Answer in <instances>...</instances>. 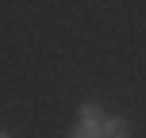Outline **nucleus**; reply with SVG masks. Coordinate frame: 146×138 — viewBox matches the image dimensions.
<instances>
[{
	"label": "nucleus",
	"mask_w": 146,
	"mask_h": 138,
	"mask_svg": "<svg viewBox=\"0 0 146 138\" xmlns=\"http://www.w3.org/2000/svg\"><path fill=\"white\" fill-rule=\"evenodd\" d=\"M100 138H131V123L119 115H104L100 119Z\"/></svg>",
	"instance_id": "obj_1"
},
{
	"label": "nucleus",
	"mask_w": 146,
	"mask_h": 138,
	"mask_svg": "<svg viewBox=\"0 0 146 138\" xmlns=\"http://www.w3.org/2000/svg\"><path fill=\"white\" fill-rule=\"evenodd\" d=\"M100 119H104V108H100V104H81L77 123H100Z\"/></svg>",
	"instance_id": "obj_2"
},
{
	"label": "nucleus",
	"mask_w": 146,
	"mask_h": 138,
	"mask_svg": "<svg viewBox=\"0 0 146 138\" xmlns=\"http://www.w3.org/2000/svg\"><path fill=\"white\" fill-rule=\"evenodd\" d=\"M69 138H100V123H77L69 131Z\"/></svg>",
	"instance_id": "obj_3"
},
{
	"label": "nucleus",
	"mask_w": 146,
	"mask_h": 138,
	"mask_svg": "<svg viewBox=\"0 0 146 138\" xmlns=\"http://www.w3.org/2000/svg\"><path fill=\"white\" fill-rule=\"evenodd\" d=\"M0 138H12V134H8V131H0Z\"/></svg>",
	"instance_id": "obj_4"
}]
</instances>
